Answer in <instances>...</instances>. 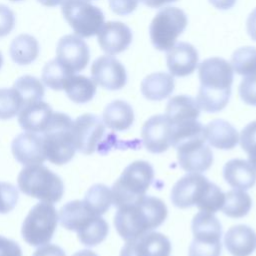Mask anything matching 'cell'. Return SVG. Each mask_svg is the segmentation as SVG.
Wrapping results in <instances>:
<instances>
[{"mask_svg":"<svg viewBox=\"0 0 256 256\" xmlns=\"http://www.w3.org/2000/svg\"><path fill=\"white\" fill-rule=\"evenodd\" d=\"M200 87L196 101L208 113L221 111L229 102L233 83V69L228 61L211 57L199 65Z\"/></svg>","mask_w":256,"mask_h":256,"instance_id":"cell-1","label":"cell"},{"mask_svg":"<svg viewBox=\"0 0 256 256\" xmlns=\"http://www.w3.org/2000/svg\"><path fill=\"white\" fill-rule=\"evenodd\" d=\"M168 214L166 204L154 196H143L134 203L117 208L114 225L125 241L159 227Z\"/></svg>","mask_w":256,"mask_h":256,"instance_id":"cell-2","label":"cell"},{"mask_svg":"<svg viewBox=\"0 0 256 256\" xmlns=\"http://www.w3.org/2000/svg\"><path fill=\"white\" fill-rule=\"evenodd\" d=\"M41 135L48 161L62 165L73 158L76 148L73 137V120L70 116L61 112L52 113Z\"/></svg>","mask_w":256,"mask_h":256,"instance_id":"cell-3","label":"cell"},{"mask_svg":"<svg viewBox=\"0 0 256 256\" xmlns=\"http://www.w3.org/2000/svg\"><path fill=\"white\" fill-rule=\"evenodd\" d=\"M154 179L150 163L138 160L130 163L112 186V199L115 207L131 204L145 196Z\"/></svg>","mask_w":256,"mask_h":256,"instance_id":"cell-4","label":"cell"},{"mask_svg":"<svg viewBox=\"0 0 256 256\" xmlns=\"http://www.w3.org/2000/svg\"><path fill=\"white\" fill-rule=\"evenodd\" d=\"M19 189L26 195L42 202H58L64 193L61 178L42 164L23 168L17 178Z\"/></svg>","mask_w":256,"mask_h":256,"instance_id":"cell-5","label":"cell"},{"mask_svg":"<svg viewBox=\"0 0 256 256\" xmlns=\"http://www.w3.org/2000/svg\"><path fill=\"white\" fill-rule=\"evenodd\" d=\"M187 23V15L182 9L171 6L161 9L149 26V35L153 46L160 51H168L175 45Z\"/></svg>","mask_w":256,"mask_h":256,"instance_id":"cell-6","label":"cell"},{"mask_svg":"<svg viewBox=\"0 0 256 256\" xmlns=\"http://www.w3.org/2000/svg\"><path fill=\"white\" fill-rule=\"evenodd\" d=\"M58 215L52 203L39 202L34 205L22 224V237L31 246H42L50 242L56 230Z\"/></svg>","mask_w":256,"mask_h":256,"instance_id":"cell-7","label":"cell"},{"mask_svg":"<svg viewBox=\"0 0 256 256\" xmlns=\"http://www.w3.org/2000/svg\"><path fill=\"white\" fill-rule=\"evenodd\" d=\"M61 11L76 35L92 37L104 24V14L100 8L88 0H63Z\"/></svg>","mask_w":256,"mask_h":256,"instance_id":"cell-8","label":"cell"},{"mask_svg":"<svg viewBox=\"0 0 256 256\" xmlns=\"http://www.w3.org/2000/svg\"><path fill=\"white\" fill-rule=\"evenodd\" d=\"M211 182L202 174L188 172L172 187L171 201L174 206L184 209L192 206L197 208L203 202Z\"/></svg>","mask_w":256,"mask_h":256,"instance_id":"cell-9","label":"cell"},{"mask_svg":"<svg viewBox=\"0 0 256 256\" xmlns=\"http://www.w3.org/2000/svg\"><path fill=\"white\" fill-rule=\"evenodd\" d=\"M105 135V124L94 114H83L73 121V137L76 150L82 154L94 153Z\"/></svg>","mask_w":256,"mask_h":256,"instance_id":"cell-10","label":"cell"},{"mask_svg":"<svg viewBox=\"0 0 256 256\" xmlns=\"http://www.w3.org/2000/svg\"><path fill=\"white\" fill-rule=\"evenodd\" d=\"M205 142V137H199L182 142L175 147L179 165L183 170L201 173L211 167L213 153Z\"/></svg>","mask_w":256,"mask_h":256,"instance_id":"cell-11","label":"cell"},{"mask_svg":"<svg viewBox=\"0 0 256 256\" xmlns=\"http://www.w3.org/2000/svg\"><path fill=\"white\" fill-rule=\"evenodd\" d=\"M90 51L86 42L78 35H65L57 44L56 60L70 73L75 74L86 68Z\"/></svg>","mask_w":256,"mask_h":256,"instance_id":"cell-12","label":"cell"},{"mask_svg":"<svg viewBox=\"0 0 256 256\" xmlns=\"http://www.w3.org/2000/svg\"><path fill=\"white\" fill-rule=\"evenodd\" d=\"M145 148L154 154L163 153L171 146L172 124L166 115L158 114L145 121L141 129Z\"/></svg>","mask_w":256,"mask_h":256,"instance_id":"cell-13","label":"cell"},{"mask_svg":"<svg viewBox=\"0 0 256 256\" xmlns=\"http://www.w3.org/2000/svg\"><path fill=\"white\" fill-rule=\"evenodd\" d=\"M93 81L107 90H119L126 85L127 73L122 63L112 56H100L91 66Z\"/></svg>","mask_w":256,"mask_h":256,"instance_id":"cell-14","label":"cell"},{"mask_svg":"<svg viewBox=\"0 0 256 256\" xmlns=\"http://www.w3.org/2000/svg\"><path fill=\"white\" fill-rule=\"evenodd\" d=\"M171 243L159 232H146L134 239L126 241L120 256H169Z\"/></svg>","mask_w":256,"mask_h":256,"instance_id":"cell-15","label":"cell"},{"mask_svg":"<svg viewBox=\"0 0 256 256\" xmlns=\"http://www.w3.org/2000/svg\"><path fill=\"white\" fill-rule=\"evenodd\" d=\"M11 148L15 159L25 166L42 164L46 160L43 138L37 133L19 134L13 140Z\"/></svg>","mask_w":256,"mask_h":256,"instance_id":"cell-16","label":"cell"},{"mask_svg":"<svg viewBox=\"0 0 256 256\" xmlns=\"http://www.w3.org/2000/svg\"><path fill=\"white\" fill-rule=\"evenodd\" d=\"M97 34L101 49L108 55H116L123 52L132 42L131 29L119 21L104 23Z\"/></svg>","mask_w":256,"mask_h":256,"instance_id":"cell-17","label":"cell"},{"mask_svg":"<svg viewBox=\"0 0 256 256\" xmlns=\"http://www.w3.org/2000/svg\"><path fill=\"white\" fill-rule=\"evenodd\" d=\"M198 52L187 42H179L170 48L166 55L167 67L170 73L177 77L192 74L198 66Z\"/></svg>","mask_w":256,"mask_h":256,"instance_id":"cell-18","label":"cell"},{"mask_svg":"<svg viewBox=\"0 0 256 256\" xmlns=\"http://www.w3.org/2000/svg\"><path fill=\"white\" fill-rule=\"evenodd\" d=\"M52 113L51 106L40 100L24 105L18 113V122L21 128L27 132L42 133Z\"/></svg>","mask_w":256,"mask_h":256,"instance_id":"cell-19","label":"cell"},{"mask_svg":"<svg viewBox=\"0 0 256 256\" xmlns=\"http://www.w3.org/2000/svg\"><path fill=\"white\" fill-rule=\"evenodd\" d=\"M224 244L234 256H249L256 248V233L244 224L232 226L224 236Z\"/></svg>","mask_w":256,"mask_h":256,"instance_id":"cell-20","label":"cell"},{"mask_svg":"<svg viewBox=\"0 0 256 256\" xmlns=\"http://www.w3.org/2000/svg\"><path fill=\"white\" fill-rule=\"evenodd\" d=\"M204 135L206 141L217 149L229 150L234 148L239 142L237 130L223 119L210 121L204 127Z\"/></svg>","mask_w":256,"mask_h":256,"instance_id":"cell-21","label":"cell"},{"mask_svg":"<svg viewBox=\"0 0 256 256\" xmlns=\"http://www.w3.org/2000/svg\"><path fill=\"white\" fill-rule=\"evenodd\" d=\"M225 181L235 189L247 190L256 183V169L243 159H232L223 168Z\"/></svg>","mask_w":256,"mask_h":256,"instance_id":"cell-22","label":"cell"},{"mask_svg":"<svg viewBox=\"0 0 256 256\" xmlns=\"http://www.w3.org/2000/svg\"><path fill=\"white\" fill-rule=\"evenodd\" d=\"M165 115L173 125L197 120L200 115V107L196 99L191 96L176 95L168 101Z\"/></svg>","mask_w":256,"mask_h":256,"instance_id":"cell-23","label":"cell"},{"mask_svg":"<svg viewBox=\"0 0 256 256\" xmlns=\"http://www.w3.org/2000/svg\"><path fill=\"white\" fill-rule=\"evenodd\" d=\"M103 122L113 131L120 132L129 129L134 122L132 106L123 100L112 101L104 108Z\"/></svg>","mask_w":256,"mask_h":256,"instance_id":"cell-24","label":"cell"},{"mask_svg":"<svg viewBox=\"0 0 256 256\" xmlns=\"http://www.w3.org/2000/svg\"><path fill=\"white\" fill-rule=\"evenodd\" d=\"M95 216L98 215L93 214L83 200H74L62 206L59 212V221L65 229L78 232Z\"/></svg>","mask_w":256,"mask_h":256,"instance_id":"cell-25","label":"cell"},{"mask_svg":"<svg viewBox=\"0 0 256 256\" xmlns=\"http://www.w3.org/2000/svg\"><path fill=\"white\" fill-rule=\"evenodd\" d=\"M175 87L172 75L166 72H155L146 76L141 82V93L152 101H160L173 92Z\"/></svg>","mask_w":256,"mask_h":256,"instance_id":"cell-26","label":"cell"},{"mask_svg":"<svg viewBox=\"0 0 256 256\" xmlns=\"http://www.w3.org/2000/svg\"><path fill=\"white\" fill-rule=\"evenodd\" d=\"M9 53L16 64L28 65L38 57L39 43L31 35L20 34L11 42Z\"/></svg>","mask_w":256,"mask_h":256,"instance_id":"cell-27","label":"cell"},{"mask_svg":"<svg viewBox=\"0 0 256 256\" xmlns=\"http://www.w3.org/2000/svg\"><path fill=\"white\" fill-rule=\"evenodd\" d=\"M63 89L70 100L83 104L93 99L96 93V83L86 76L74 74L68 78Z\"/></svg>","mask_w":256,"mask_h":256,"instance_id":"cell-28","label":"cell"},{"mask_svg":"<svg viewBox=\"0 0 256 256\" xmlns=\"http://www.w3.org/2000/svg\"><path fill=\"white\" fill-rule=\"evenodd\" d=\"M225 194L222 212L230 218H241L248 214L252 207L249 194L242 189H232Z\"/></svg>","mask_w":256,"mask_h":256,"instance_id":"cell-29","label":"cell"},{"mask_svg":"<svg viewBox=\"0 0 256 256\" xmlns=\"http://www.w3.org/2000/svg\"><path fill=\"white\" fill-rule=\"evenodd\" d=\"M83 202L93 214L101 216L113 204L111 189L104 184H95L88 189Z\"/></svg>","mask_w":256,"mask_h":256,"instance_id":"cell-30","label":"cell"},{"mask_svg":"<svg viewBox=\"0 0 256 256\" xmlns=\"http://www.w3.org/2000/svg\"><path fill=\"white\" fill-rule=\"evenodd\" d=\"M13 88L19 93L23 102V106L42 100L45 92L42 82L38 78L31 75H24L19 77L14 82Z\"/></svg>","mask_w":256,"mask_h":256,"instance_id":"cell-31","label":"cell"},{"mask_svg":"<svg viewBox=\"0 0 256 256\" xmlns=\"http://www.w3.org/2000/svg\"><path fill=\"white\" fill-rule=\"evenodd\" d=\"M108 231L107 222L101 216H95L83 229L77 232V236L83 245L92 247L104 241Z\"/></svg>","mask_w":256,"mask_h":256,"instance_id":"cell-32","label":"cell"},{"mask_svg":"<svg viewBox=\"0 0 256 256\" xmlns=\"http://www.w3.org/2000/svg\"><path fill=\"white\" fill-rule=\"evenodd\" d=\"M231 66L239 75L256 74V48L245 46L235 50L231 57Z\"/></svg>","mask_w":256,"mask_h":256,"instance_id":"cell-33","label":"cell"},{"mask_svg":"<svg viewBox=\"0 0 256 256\" xmlns=\"http://www.w3.org/2000/svg\"><path fill=\"white\" fill-rule=\"evenodd\" d=\"M74 74L70 73L56 59L45 64L42 70V80L44 84L53 90H62L68 78Z\"/></svg>","mask_w":256,"mask_h":256,"instance_id":"cell-34","label":"cell"},{"mask_svg":"<svg viewBox=\"0 0 256 256\" xmlns=\"http://www.w3.org/2000/svg\"><path fill=\"white\" fill-rule=\"evenodd\" d=\"M23 106L19 93L12 88H0V120L16 116Z\"/></svg>","mask_w":256,"mask_h":256,"instance_id":"cell-35","label":"cell"},{"mask_svg":"<svg viewBox=\"0 0 256 256\" xmlns=\"http://www.w3.org/2000/svg\"><path fill=\"white\" fill-rule=\"evenodd\" d=\"M239 141L241 148L248 155L249 163L256 169V120L242 129Z\"/></svg>","mask_w":256,"mask_h":256,"instance_id":"cell-36","label":"cell"},{"mask_svg":"<svg viewBox=\"0 0 256 256\" xmlns=\"http://www.w3.org/2000/svg\"><path fill=\"white\" fill-rule=\"evenodd\" d=\"M224 199H225V194L222 192V190L216 184L211 182L209 190L203 202L198 207V209L200 211L215 213L222 208Z\"/></svg>","mask_w":256,"mask_h":256,"instance_id":"cell-37","label":"cell"},{"mask_svg":"<svg viewBox=\"0 0 256 256\" xmlns=\"http://www.w3.org/2000/svg\"><path fill=\"white\" fill-rule=\"evenodd\" d=\"M17 188L7 182H0V213L6 214L14 209L18 201Z\"/></svg>","mask_w":256,"mask_h":256,"instance_id":"cell-38","label":"cell"},{"mask_svg":"<svg viewBox=\"0 0 256 256\" xmlns=\"http://www.w3.org/2000/svg\"><path fill=\"white\" fill-rule=\"evenodd\" d=\"M221 241L207 242L193 239L189 246V256H220Z\"/></svg>","mask_w":256,"mask_h":256,"instance_id":"cell-39","label":"cell"},{"mask_svg":"<svg viewBox=\"0 0 256 256\" xmlns=\"http://www.w3.org/2000/svg\"><path fill=\"white\" fill-rule=\"evenodd\" d=\"M239 94L246 104L256 106V74L243 78L239 86Z\"/></svg>","mask_w":256,"mask_h":256,"instance_id":"cell-40","label":"cell"},{"mask_svg":"<svg viewBox=\"0 0 256 256\" xmlns=\"http://www.w3.org/2000/svg\"><path fill=\"white\" fill-rule=\"evenodd\" d=\"M15 26V15L6 5L0 4V37L8 35Z\"/></svg>","mask_w":256,"mask_h":256,"instance_id":"cell-41","label":"cell"},{"mask_svg":"<svg viewBox=\"0 0 256 256\" xmlns=\"http://www.w3.org/2000/svg\"><path fill=\"white\" fill-rule=\"evenodd\" d=\"M111 10L118 15L132 13L138 6V0H108Z\"/></svg>","mask_w":256,"mask_h":256,"instance_id":"cell-42","label":"cell"},{"mask_svg":"<svg viewBox=\"0 0 256 256\" xmlns=\"http://www.w3.org/2000/svg\"><path fill=\"white\" fill-rule=\"evenodd\" d=\"M0 256H22V251L15 241L0 236Z\"/></svg>","mask_w":256,"mask_h":256,"instance_id":"cell-43","label":"cell"},{"mask_svg":"<svg viewBox=\"0 0 256 256\" xmlns=\"http://www.w3.org/2000/svg\"><path fill=\"white\" fill-rule=\"evenodd\" d=\"M32 256H66V254L59 246L47 243L40 246Z\"/></svg>","mask_w":256,"mask_h":256,"instance_id":"cell-44","label":"cell"},{"mask_svg":"<svg viewBox=\"0 0 256 256\" xmlns=\"http://www.w3.org/2000/svg\"><path fill=\"white\" fill-rule=\"evenodd\" d=\"M247 33L252 38V40L256 41V8L249 14L246 22Z\"/></svg>","mask_w":256,"mask_h":256,"instance_id":"cell-45","label":"cell"},{"mask_svg":"<svg viewBox=\"0 0 256 256\" xmlns=\"http://www.w3.org/2000/svg\"><path fill=\"white\" fill-rule=\"evenodd\" d=\"M209 2L217 9L227 10L234 6L236 0H209Z\"/></svg>","mask_w":256,"mask_h":256,"instance_id":"cell-46","label":"cell"},{"mask_svg":"<svg viewBox=\"0 0 256 256\" xmlns=\"http://www.w3.org/2000/svg\"><path fill=\"white\" fill-rule=\"evenodd\" d=\"M139 1L150 8H160L167 3L175 2L177 0H139Z\"/></svg>","mask_w":256,"mask_h":256,"instance_id":"cell-47","label":"cell"},{"mask_svg":"<svg viewBox=\"0 0 256 256\" xmlns=\"http://www.w3.org/2000/svg\"><path fill=\"white\" fill-rule=\"evenodd\" d=\"M39 3H41L44 6L48 7H54L60 3H62L63 0H37Z\"/></svg>","mask_w":256,"mask_h":256,"instance_id":"cell-48","label":"cell"},{"mask_svg":"<svg viewBox=\"0 0 256 256\" xmlns=\"http://www.w3.org/2000/svg\"><path fill=\"white\" fill-rule=\"evenodd\" d=\"M72 256H98L95 252L91 251V250H81L79 252H76L75 254H73Z\"/></svg>","mask_w":256,"mask_h":256,"instance_id":"cell-49","label":"cell"},{"mask_svg":"<svg viewBox=\"0 0 256 256\" xmlns=\"http://www.w3.org/2000/svg\"><path fill=\"white\" fill-rule=\"evenodd\" d=\"M2 64H3V56H2V54L0 52V68L2 67Z\"/></svg>","mask_w":256,"mask_h":256,"instance_id":"cell-50","label":"cell"},{"mask_svg":"<svg viewBox=\"0 0 256 256\" xmlns=\"http://www.w3.org/2000/svg\"><path fill=\"white\" fill-rule=\"evenodd\" d=\"M10 1H22V0H10Z\"/></svg>","mask_w":256,"mask_h":256,"instance_id":"cell-51","label":"cell"},{"mask_svg":"<svg viewBox=\"0 0 256 256\" xmlns=\"http://www.w3.org/2000/svg\"><path fill=\"white\" fill-rule=\"evenodd\" d=\"M88 1H89V0H88Z\"/></svg>","mask_w":256,"mask_h":256,"instance_id":"cell-52","label":"cell"}]
</instances>
